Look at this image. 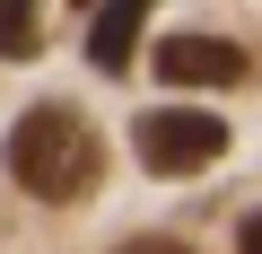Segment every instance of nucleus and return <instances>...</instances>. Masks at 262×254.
Segmentation results:
<instances>
[{"mask_svg": "<svg viewBox=\"0 0 262 254\" xmlns=\"http://www.w3.org/2000/svg\"><path fill=\"white\" fill-rule=\"evenodd\" d=\"M131 149H140L149 175H201L227 158V123L219 114H192V105H149L131 123Z\"/></svg>", "mask_w": 262, "mask_h": 254, "instance_id": "obj_2", "label": "nucleus"}, {"mask_svg": "<svg viewBox=\"0 0 262 254\" xmlns=\"http://www.w3.org/2000/svg\"><path fill=\"white\" fill-rule=\"evenodd\" d=\"M44 44V0H0V62H27Z\"/></svg>", "mask_w": 262, "mask_h": 254, "instance_id": "obj_5", "label": "nucleus"}, {"mask_svg": "<svg viewBox=\"0 0 262 254\" xmlns=\"http://www.w3.org/2000/svg\"><path fill=\"white\" fill-rule=\"evenodd\" d=\"M236 254H262V210H253V219H236Z\"/></svg>", "mask_w": 262, "mask_h": 254, "instance_id": "obj_7", "label": "nucleus"}, {"mask_svg": "<svg viewBox=\"0 0 262 254\" xmlns=\"http://www.w3.org/2000/svg\"><path fill=\"white\" fill-rule=\"evenodd\" d=\"M149 9H158V0H105V9H96V27H88V62H96L105 79L131 70V53H140V35H149Z\"/></svg>", "mask_w": 262, "mask_h": 254, "instance_id": "obj_4", "label": "nucleus"}, {"mask_svg": "<svg viewBox=\"0 0 262 254\" xmlns=\"http://www.w3.org/2000/svg\"><path fill=\"white\" fill-rule=\"evenodd\" d=\"M114 254H192V245H184V237H122Z\"/></svg>", "mask_w": 262, "mask_h": 254, "instance_id": "obj_6", "label": "nucleus"}, {"mask_svg": "<svg viewBox=\"0 0 262 254\" xmlns=\"http://www.w3.org/2000/svg\"><path fill=\"white\" fill-rule=\"evenodd\" d=\"M9 175L35 202H79L96 184V132H88L70 105H27L18 132H9Z\"/></svg>", "mask_w": 262, "mask_h": 254, "instance_id": "obj_1", "label": "nucleus"}, {"mask_svg": "<svg viewBox=\"0 0 262 254\" xmlns=\"http://www.w3.org/2000/svg\"><path fill=\"white\" fill-rule=\"evenodd\" d=\"M149 70H158L166 88H245V79H253V53L227 44V35H166V44L149 53Z\"/></svg>", "mask_w": 262, "mask_h": 254, "instance_id": "obj_3", "label": "nucleus"}]
</instances>
